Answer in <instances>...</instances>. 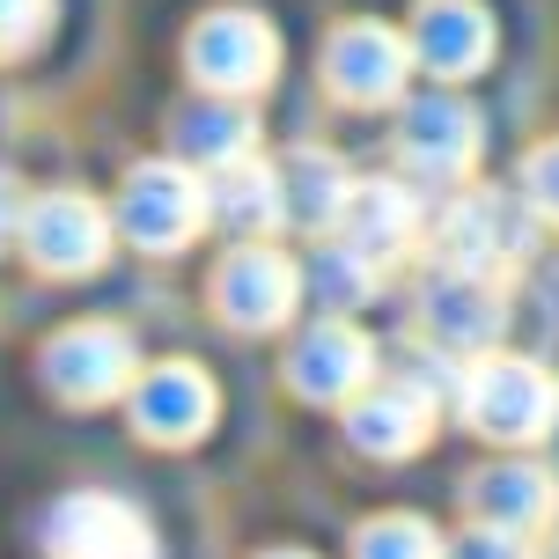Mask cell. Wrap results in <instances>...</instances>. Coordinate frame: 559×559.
<instances>
[{
    "instance_id": "12",
    "label": "cell",
    "mask_w": 559,
    "mask_h": 559,
    "mask_svg": "<svg viewBox=\"0 0 559 559\" xmlns=\"http://www.w3.org/2000/svg\"><path fill=\"white\" fill-rule=\"evenodd\" d=\"M287 383H295L302 397H317V405L361 397L368 383H376V346H368L354 324L324 317V324H309V332L295 338V354H287Z\"/></svg>"
},
{
    "instance_id": "27",
    "label": "cell",
    "mask_w": 559,
    "mask_h": 559,
    "mask_svg": "<svg viewBox=\"0 0 559 559\" xmlns=\"http://www.w3.org/2000/svg\"><path fill=\"white\" fill-rule=\"evenodd\" d=\"M552 435H559V419H552Z\"/></svg>"
},
{
    "instance_id": "15",
    "label": "cell",
    "mask_w": 559,
    "mask_h": 559,
    "mask_svg": "<svg viewBox=\"0 0 559 559\" xmlns=\"http://www.w3.org/2000/svg\"><path fill=\"white\" fill-rule=\"evenodd\" d=\"M346 427H354V442H361L368 456H413V449L427 442V427H435V383H413V376L368 383V391L354 397Z\"/></svg>"
},
{
    "instance_id": "26",
    "label": "cell",
    "mask_w": 559,
    "mask_h": 559,
    "mask_svg": "<svg viewBox=\"0 0 559 559\" xmlns=\"http://www.w3.org/2000/svg\"><path fill=\"white\" fill-rule=\"evenodd\" d=\"M265 559H309V552H265Z\"/></svg>"
},
{
    "instance_id": "28",
    "label": "cell",
    "mask_w": 559,
    "mask_h": 559,
    "mask_svg": "<svg viewBox=\"0 0 559 559\" xmlns=\"http://www.w3.org/2000/svg\"><path fill=\"white\" fill-rule=\"evenodd\" d=\"M552 559H559V552H552Z\"/></svg>"
},
{
    "instance_id": "11",
    "label": "cell",
    "mask_w": 559,
    "mask_h": 559,
    "mask_svg": "<svg viewBox=\"0 0 559 559\" xmlns=\"http://www.w3.org/2000/svg\"><path fill=\"white\" fill-rule=\"evenodd\" d=\"M405 45H413V67L442 74V82H464L493 59V15L478 0H419Z\"/></svg>"
},
{
    "instance_id": "3",
    "label": "cell",
    "mask_w": 559,
    "mask_h": 559,
    "mask_svg": "<svg viewBox=\"0 0 559 559\" xmlns=\"http://www.w3.org/2000/svg\"><path fill=\"white\" fill-rule=\"evenodd\" d=\"M206 214V185L192 177V163H140L118 192V228L133 236L140 251H185Z\"/></svg>"
},
{
    "instance_id": "19",
    "label": "cell",
    "mask_w": 559,
    "mask_h": 559,
    "mask_svg": "<svg viewBox=\"0 0 559 559\" xmlns=\"http://www.w3.org/2000/svg\"><path fill=\"white\" fill-rule=\"evenodd\" d=\"M251 147H258V126H251V111H243V96H214V88H206V104H192V111L177 118V155H185V163H206V177L228 169V163H243Z\"/></svg>"
},
{
    "instance_id": "22",
    "label": "cell",
    "mask_w": 559,
    "mask_h": 559,
    "mask_svg": "<svg viewBox=\"0 0 559 559\" xmlns=\"http://www.w3.org/2000/svg\"><path fill=\"white\" fill-rule=\"evenodd\" d=\"M45 29H52V0H0V59L29 52Z\"/></svg>"
},
{
    "instance_id": "9",
    "label": "cell",
    "mask_w": 559,
    "mask_h": 559,
    "mask_svg": "<svg viewBox=\"0 0 559 559\" xmlns=\"http://www.w3.org/2000/svg\"><path fill=\"white\" fill-rule=\"evenodd\" d=\"M413 74V45L383 23H338L324 45V82L338 104H397V88Z\"/></svg>"
},
{
    "instance_id": "14",
    "label": "cell",
    "mask_w": 559,
    "mask_h": 559,
    "mask_svg": "<svg viewBox=\"0 0 559 559\" xmlns=\"http://www.w3.org/2000/svg\"><path fill=\"white\" fill-rule=\"evenodd\" d=\"M397 155L419 177H464L478 163V111L464 96H419L397 118Z\"/></svg>"
},
{
    "instance_id": "5",
    "label": "cell",
    "mask_w": 559,
    "mask_h": 559,
    "mask_svg": "<svg viewBox=\"0 0 559 559\" xmlns=\"http://www.w3.org/2000/svg\"><path fill=\"white\" fill-rule=\"evenodd\" d=\"M419 324L435 346L449 354H493L508 332V295L493 273H464V265H442L419 295Z\"/></svg>"
},
{
    "instance_id": "23",
    "label": "cell",
    "mask_w": 559,
    "mask_h": 559,
    "mask_svg": "<svg viewBox=\"0 0 559 559\" xmlns=\"http://www.w3.org/2000/svg\"><path fill=\"white\" fill-rule=\"evenodd\" d=\"M523 199H531V214L559 222V140H545L531 163H523Z\"/></svg>"
},
{
    "instance_id": "7",
    "label": "cell",
    "mask_w": 559,
    "mask_h": 559,
    "mask_svg": "<svg viewBox=\"0 0 559 559\" xmlns=\"http://www.w3.org/2000/svg\"><path fill=\"white\" fill-rule=\"evenodd\" d=\"M29 251V265H45V273H96L104 251H111V222H104V206L82 192H45L23 206V236H15Z\"/></svg>"
},
{
    "instance_id": "10",
    "label": "cell",
    "mask_w": 559,
    "mask_h": 559,
    "mask_svg": "<svg viewBox=\"0 0 559 559\" xmlns=\"http://www.w3.org/2000/svg\"><path fill=\"white\" fill-rule=\"evenodd\" d=\"M52 559H155V531L118 493H67L45 523Z\"/></svg>"
},
{
    "instance_id": "4",
    "label": "cell",
    "mask_w": 559,
    "mask_h": 559,
    "mask_svg": "<svg viewBox=\"0 0 559 559\" xmlns=\"http://www.w3.org/2000/svg\"><path fill=\"white\" fill-rule=\"evenodd\" d=\"M185 59H192V74L214 88V96H251V88L273 82L280 37H273L265 15H251V8H214L206 23H192Z\"/></svg>"
},
{
    "instance_id": "25",
    "label": "cell",
    "mask_w": 559,
    "mask_h": 559,
    "mask_svg": "<svg viewBox=\"0 0 559 559\" xmlns=\"http://www.w3.org/2000/svg\"><path fill=\"white\" fill-rule=\"evenodd\" d=\"M23 185H15V177H8V169H0V243H15V236H23Z\"/></svg>"
},
{
    "instance_id": "6",
    "label": "cell",
    "mask_w": 559,
    "mask_h": 559,
    "mask_svg": "<svg viewBox=\"0 0 559 559\" xmlns=\"http://www.w3.org/2000/svg\"><path fill=\"white\" fill-rule=\"evenodd\" d=\"M133 338L118 324H67V332L45 346V383H52L67 405H104V397L133 391Z\"/></svg>"
},
{
    "instance_id": "18",
    "label": "cell",
    "mask_w": 559,
    "mask_h": 559,
    "mask_svg": "<svg viewBox=\"0 0 559 559\" xmlns=\"http://www.w3.org/2000/svg\"><path fill=\"white\" fill-rule=\"evenodd\" d=\"M206 214H214L228 236H243V243L273 236V228L287 222V192H280V169H265L258 155H243V163L214 169V185H206Z\"/></svg>"
},
{
    "instance_id": "24",
    "label": "cell",
    "mask_w": 559,
    "mask_h": 559,
    "mask_svg": "<svg viewBox=\"0 0 559 559\" xmlns=\"http://www.w3.org/2000/svg\"><path fill=\"white\" fill-rule=\"evenodd\" d=\"M456 559H531V545L515 531H493V523H478V537H464L456 545Z\"/></svg>"
},
{
    "instance_id": "21",
    "label": "cell",
    "mask_w": 559,
    "mask_h": 559,
    "mask_svg": "<svg viewBox=\"0 0 559 559\" xmlns=\"http://www.w3.org/2000/svg\"><path fill=\"white\" fill-rule=\"evenodd\" d=\"M354 559H442V545L419 515H376L354 537Z\"/></svg>"
},
{
    "instance_id": "1",
    "label": "cell",
    "mask_w": 559,
    "mask_h": 559,
    "mask_svg": "<svg viewBox=\"0 0 559 559\" xmlns=\"http://www.w3.org/2000/svg\"><path fill=\"white\" fill-rule=\"evenodd\" d=\"M456 405L486 442H537L559 419V383L523 354H478L456 383Z\"/></svg>"
},
{
    "instance_id": "13",
    "label": "cell",
    "mask_w": 559,
    "mask_h": 559,
    "mask_svg": "<svg viewBox=\"0 0 559 559\" xmlns=\"http://www.w3.org/2000/svg\"><path fill=\"white\" fill-rule=\"evenodd\" d=\"M332 236L346 243V251H361L368 265L383 273L391 258H405L419 243V199L405 192V185H391V177H368V185H354V192H346Z\"/></svg>"
},
{
    "instance_id": "16",
    "label": "cell",
    "mask_w": 559,
    "mask_h": 559,
    "mask_svg": "<svg viewBox=\"0 0 559 559\" xmlns=\"http://www.w3.org/2000/svg\"><path fill=\"white\" fill-rule=\"evenodd\" d=\"M464 501H472L478 523H493V531H545L559 515V486L545 464H523V456H508V464H486V472L464 486Z\"/></svg>"
},
{
    "instance_id": "2",
    "label": "cell",
    "mask_w": 559,
    "mask_h": 559,
    "mask_svg": "<svg viewBox=\"0 0 559 559\" xmlns=\"http://www.w3.org/2000/svg\"><path fill=\"white\" fill-rule=\"evenodd\" d=\"M442 265H464V273H493L508 280L523 258L537 251V214L531 199H508V192H464L442 214V236H435Z\"/></svg>"
},
{
    "instance_id": "8",
    "label": "cell",
    "mask_w": 559,
    "mask_h": 559,
    "mask_svg": "<svg viewBox=\"0 0 559 559\" xmlns=\"http://www.w3.org/2000/svg\"><path fill=\"white\" fill-rule=\"evenodd\" d=\"M214 302L236 332H273L295 317L302 302V273H295V258L273 251V243H243V251H228V265L214 273Z\"/></svg>"
},
{
    "instance_id": "20",
    "label": "cell",
    "mask_w": 559,
    "mask_h": 559,
    "mask_svg": "<svg viewBox=\"0 0 559 559\" xmlns=\"http://www.w3.org/2000/svg\"><path fill=\"white\" fill-rule=\"evenodd\" d=\"M280 192H287V222L295 228H338V206H346V192H354V177H346L338 155L302 147V155L280 163Z\"/></svg>"
},
{
    "instance_id": "17",
    "label": "cell",
    "mask_w": 559,
    "mask_h": 559,
    "mask_svg": "<svg viewBox=\"0 0 559 559\" xmlns=\"http://www.w3.org/2000/svg\"><path fill=\"white\" fill-rule=\"evenodd\" d=\"M133 419H140V435H155V442H192L199 427L214 419V383L192 361L147 368V376H133Z\"/></svg>"
}]
</instances>
